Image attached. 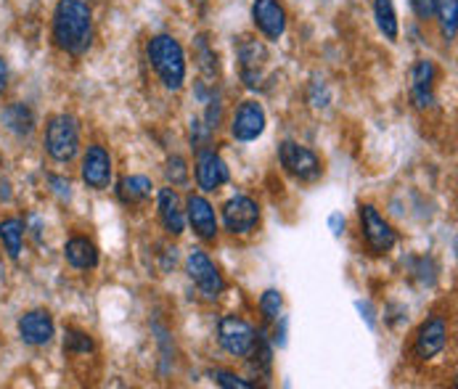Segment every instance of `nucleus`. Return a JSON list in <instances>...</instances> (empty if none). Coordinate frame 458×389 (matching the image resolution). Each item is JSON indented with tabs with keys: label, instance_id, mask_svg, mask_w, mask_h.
Here are the masks:
<instances>
[{
	"label": "nucleus",
	"instance_id": "obj_4",
	"mask_svg": "<svg viewBox=\"0 0 458 389\" xmlns=\"http://www.w3.org/2000/svg\"><path fill=\"white\" fill-rule=\"evenodd\" d=\"M278 162H281L284 173L300 183H316L324 175L321 156L313 148L300 146L297 140H284L278 146Z\"/></svg>",
	"mask_w": 458,
	"mask_h": 389
},
{
	"label": "nucleus",
	"instance_id": "obj_27",
	"mask_svg": "<svg viewBox=\"0 0 458 389\" xmlns=\"http://www.w3.org/2000/svg\"><path fill=\"white\" fill-rule=\"evenodd\" d=\"M167 181L173 183V186H183L186 181H189V167H186V159L183 156H170L167 159Z\"/></svg>",
	"mask_w": 458,
	"mask_h": 389
},
{
	"label": "nucleus",
	"instance_id": "obj_15",
	"mask_svg": "<svg viewBox=\"0 0 458 389\" xmlns=\"http://www.w3.org/2000/svg\"><path fill=\"white\" fill-rule=\"evenodd\" d=\"M435 82H437V66L429 59H419L411 69V101L416 109H429L435 104Z\"/></svg>",
	"mask_w": 458,
	"mask_h": 389
},
{
	"label": "nucleus",
	"instance_id": "obj_30",
	"mask_svg": "<svg viewBox=\"0 0 458 389\" xmlns=\"http://www.w3.org/2000/svg\"><path fill=\"white\" fill-rule=\"evenodd\" d=\"M411 5H413V13H416L421 21H429V19H435V16H437V5H435V0H411Z\"/></svg>",
	"mask_w": 458,
	"mask_h": 389
},
{
	"label": "nucleus",
	"instance_id": "obj_14",
	"mask_svg": "<svg viewBox=\"0 0 458 389\" xmlns=\"http://www.w3.org/2000/svg\"><path fill=\"white\" fill-rule=\"evenodd\" d=\"M252 21H255L258 32L267 40H281L286 32V11L278 0H255Z\"/></svg>",
	"mask_w": 458,
	"mask_h": 389
},
{
	"label": "nucleus",
	"instance_id": "obj_8",
	"mask_svg": "<svg viewBox=\"0 0 458 389\" xmlns=\"http://www.w3.org/2000/svg\"><path fill=\"white\" fill-rule=\"evenodd\" d=\"M255 336H258V331L239 316H223L217 324V342L228 355L247 358L255 344Z\"/></svg>",
	"mask_w": 458,
	"mask_h": 389
},
{
	"label": "nucleus",
	"instance_id": "obj_18",
	"mask_svg": "<svg viewBox=\"0 0 458 389\" xmlns=\"http://www.w3.org/2000/svg\"><path fill=\"white\" fill-rule=\"evenodd\" d=\"M157 207H159V220H162L165 231L170 236H181L186 231V209L181 204L178 191L175 189H159Z\"/></svg>",
	"mask_w": 458,
	"mask_h": 389
},
{
	"label": "nucleus",
	"instance_id": "obj_21",
	"mask_svg": "<svg viewBox=\"0 0 458 389\" xmlns=\"http://www.w3.org/2000/svg\"><path fill=\"white\" fill-rule=\"evenodd\" d=\"M114 191H117V199L125 207H138V204H143V201L151 199L154 183L146 175H125V178H120V183H117Z\"/></svg>",
	"mask_w": 458,
	"mask_h": 389
},
{
	"label": "nucleus",
	"instance_id": "obj_12",
	"mask_svg": "<svg viewBox=\"0 0 458 389\" xmlns=\"http://www.w3.org/2000/svg\"><path fill=\"white\" fill-rule=\"evenodd\" d=\"M267 125V117H265V109L258 101H242V106L236 109L233 120H231V135L239 140V143H250V140H258Z\"/></svg>",
	"mask_w": 458,
	"mask_h": 389
},
{
	"label": "nucleus",
	"instance_id": "obj_20",
	"mask_svg": "<svg viewBox=\"0 0 458 389\" xmlns=\"http://www.w3.org/2000/svg\"><path fill=\"white\" fill-rule=\"evenodd\" d=\"M64 259L74 270H93L98 265V249L88 236H72L64 244Z\"/></svg>",
	"mask_w": 458,
	"mask_h": 389
},
{
	"label": "nucleus",
	"instance_id": "obj_19",
	"mask_svg": "<svg viewBox=\"0 0 458 389\" xmlns=\"http://www.w3.org/2000/svg\"><path fill=\"white\" fill-rule=\"evenodd\" d=\"M3 125L11 130L13 135H19V138H27V135H32L35 128H38V117H35V112H32V106L30 104H24V101H13V104H8L5 109H3Z\"/></svg>",
	"mask_w": 458,
	"mask_h": 389
},
{
	"label": "nucleus",
	"instance_id": "obj_16",
	"mask_svg": "<svg viewBox=\"0 0 458 389\" xmlns=\"http://www.w3.org/2000/svg\"><path fill=\"white\" fill-rule=\"evenodd\" d=\"M239 66H242V77L250 88H258L262 80V69L267 64V51L260 40L255 38H242L239 40Z\"/></svg>",
	"mask_w": 458,
	"mask_h": 389
},
{
	"label": "nucleus",
	"instance_id": "obj_25",
	"mask_svg": "<svg viewBox=\"0 0 458 389\" xmlns=\"http://www.w3.org/2000/svg\"><path fill=\"white\" fill-rule=\"evenodd\" d=\"M281 310H284V297H281V292H278V289H267V292H262V297H260L262 318H265L267 324H276V321L281 318Z\"/></svg>",
	"mask_w": 458,
	"mask_h": 389
},
{
	"label": "nucleus",
	"instance_id": "obj_23",
	"mask_svg": "<svg viewBox=\"0 0 458 389\" xmlns=\"http://www.w3.org/2000/svg\"><path fill=\"white\" fill-rule=\"evenodd\" d=\"M374 16H377V27L379 32L394 43L400 38V21H397V11H394L393 0H377L374 3Z\"/></svg>",
	"mask_w": 458,
	"mask_h": 389
},
{
	"label": "nucleus",
	"instance_id": "obj_9",
	"mask_svg": "<svg viewBox=\"0 0 458 389\" xmlns=\"http://www.w3.org/2000/svg\"><path fill=\"white\" fill-rule=\"evenodd\" d=\"M80 175L85 181L88 189L93 191H106L109 183H112V175H114V167H112V154L93 143L88 146V151L82 154V165H80Z\"/></svg>",
	"mask_w": 458,
	"mask_h": 389
},
{
	"label": "nucleus",
	"instance_id": "obj_6",
	"mask_svg": "<svg viewBox=\"0 0 458 389\" xmlns=\"http://www.w3.org/2000/svg\"><path fill=\"white\" fill-rule=\"evenodd\" d=\"M260 223V204L252 196L236 194L223 204V225L233 236H247Z\"/></svg>",
	"mask_w": 458,
	"mask_h": 389
},
{
	"label": "nucleus",
	"instance_id": "obj_5",
	"mask_svg": "<svg viewBox=\"0 0 458 389\" xmlns=\"http://www.w3.org/2000/svg\"><path fill=\"white\" fill-rule=\"evenodd\" d=\"M186 273L189 278L194 281V286L199 289V294L204 300H217L223 292H225V278L223 273L217 270V265L209 259L207 252L194 249L189 258H186Z\"/></svg>",
	"mask_w": 458,
	"mask_h": 389
},
{
	"label": "nucleus",
	"instance_id": "obj_3",
	"mask_svg": "<svg viewBox=\"0 0 458 389\" xmlns=\"http://www.w3.org/2000/svg\"><path fill=\"white\" fill-rule=\"evenodd\" d=\"M46 151L59 165H69L80 154V123L72 114H56L48 120Z\"/></svg>",
	"mask_w": 458,
	"mask_h": 389
},
{
	"label": "nucleus",
	"instance_id": "obj_29",
	"mask_svg": "<svg viewBox=\"0 0 458 389\" xmlns=\"http://www.w3.org/2000/svg\"><path fill=\"white\" fill-rule=\"evenodd\" d=\"M197 59H199V66H201L207 74H215V72H217V56H215V51L207 46V40H204V38H199L197 40Z\"/></svg>",
	"mask_w": 458,
	"mask_h": 389
},
{
	"label": "nucleus",
	"instance_id": "obj_13",
	"mask_svg": "<svg viewBox=\"0 0 458 389\" xmlns=\"http://www.w3.org/2000/svg\"><path fill=\"white\" fill-rule=\"evenodd\" d=\"M448 344V324L440 316L427 318L416 331V342H413V352L421 360H429L435 355H440Z\"/></svg>",
	"mask_w": 458,
	"mask_h": 389
},
{
	"label": "nucleus",
	"instance_id": "obj_1",
	"mask_svg": "<svg viewBox=\"0 0 458 389\" xmlns=\"http://www.w3.org/2000/svg\"><path fill=\"white\" fill-rule=\"evenodd\" d=\"M51 38L69 56L88 54L93 43V11L85 0H59L51 19Z\"/></svg>",
	"mask_w": 458,
	"mask_h": 389
},
{
	"label": "nucleus",
	"instance_id": "obj_33",
	"mask_svg": "<svg viewBox=\"0 0 458 389\" xmlns=\"http://www.w3.org/2000/svg\"><path fill=\"white\" fill-rule=\"evenodd\" d=\"M0 167H3V159H0Z\"/></svg>",
	"mask_w": 458,
	"mask_h": 389
},
{
	"label": "nucleus",
	"instance_id": "obj_11",
	"mask_svg": "<svg viewBox=\"0 0 458 389\" xmlns=\"http://www.w3.org/2000/svg\"><path fill=\"white\" fill-rule=\"evenodd\" d=\"M186 225L194 228L201 241H215L220 228H217V215L215 207L209 204V199H204L201 194L186 196Z\"/></svg>",
	"mask_w": 458,
	"mask_h": 389
},
{
	"label": "nucleus",
	"instance_id": "obj_10",
	"mask_svg": "<svg viewBox=\"0 0 458 389\" xmlns=\"http://www.w3.org/2000/svg\"><path fill=\"white\" fill-rule=\"evenodd\" d=\"M197 186L201 191L212 194L217 189H223L228 181H231V170L225 165V159L212 151V148H201L197 156Z\"/></svg>",
	"mask_w": 458,
	"mask_h": 389
},
{
	"label": "nucleus",
	"instance_id": "obj_26",
	"mask_svg": "<svg viewBox=\"0 0 458 389\" xmlns=\"http://www.w3.org/2000/svg\"><path fill=\"white\" fill-rule=\"evenodd\" d=\"M93 350V339L85 331H74L69 328L64 339V352H90Z\"/></svg>",
	"mask_w": 458,
	"mask_h": 389
},
{
	"label": "nucleus",
	"instance_id": "obj_32",
	"mask_svg": "<svg viewBox=\"0 0 458 389\" xmlns=\"http://www.w3.org/2000/svg\"><path fill=\"white\" fill-rule=\"evenodd\" d=\"M191 3H207V0H191Z\"/></svg>",
	"mask_w": 458,
	"mask_h": 389
},
{
	"label": "nucleus",
	"instance_id": "obj_31",
	"mask_svg": "<svg viewBox=\"0 0 458 389\" xmlns=\"http://www.w3.org/2000/svg\"><path fill=\"white\" fill-rule=\"evenodd\" d=\"M8 90V64H5V59L0 56V96Z\"/></svg>",
	"mask_w": 458,
	"mask_h": 389
},
{
	"label": "nucleus",
	"instance_id": "obj_28",
	"mask_svg": "<svg viewBox=\"0 0 458 389\" xmlns=\"http://www.w3.org/2000/svg\"><path fill=\"white\" fill-rule=\"evenodd\" d=\"M212 379H215V385H220V387L225 389H252L255 385L252 382H247V379H242V376H236V374H231V371H212Z\"/></svg>",
	"mask_w": 458,
	"mask_h": 389
},
{
	"label": "nucleus",
	"instance_id": "obj_7",
	"mask_svg": "<svg viewBox=\"0 0 458 389\" xmlns=\"http://www.w3.org/2000/svg\"><path fill=\"white\" fill-rule=\"evenodd\" d=\"M360 231H363V241L374 255H387L397 241L394 228L382 217V212L374 204H360Z\"/></svg>",
	"mask_w": 458,
	"mask_h": 389
},
{
	"label": "nucleus",
	"instance_id": "obj_17",
	"mask_svg": "<svg viewBox=\"0 0 458 389\" xmlns=\"http://www.w3.org/2000/svg\"><path fill=\"white\" fill-rule=\"evenodd\" d=\"M54 334H56V326L48 310H30L19 318V336L24 344L43 347L54 339Z\"/></svg>",
	"mask_w": 458,
	"mask_h": 389
},
{
	"label": "nucleus",
	"instance_id": "obj_24",
	"mask_svg": "<svg viewBox=\"0 0 458 389\" xmlns=\"http://www.w3.org/2000/svg\"><path fill=\"white\" fill-rule=\"evenodd\" d=\"M435 5H437V16L435 19H440V27H443L445 40H454L456 38L458 0H435Z\"/></svg>",
	"mask_w": 458,
	"mask_h": 389
},
{
	"label": "nucleus",
	"instance_id": "obj_2",
	"mask_svg": "<svg viewBox=\"0 0 458 389\" xmlns=\"http://www.w3.org/2000/svg\"><path fill=\"white\" fill-rule=\"evenodd\" d=\"M148 62L167 90H181L186 82V51L173 35H154L148 40Z\"/></svg>",
	"mask_w": 458,
	"mask_h": 389
},
{
	"label": "nucleus",
	"instance_id": "obj_22",
	"mask_svg": "<svg viewBox=\"0 0 458 389\" xmlns=\"http://www.w3.org/2000/svg\"><path fill=\"white\" fill-rule=\"evenodd\" d=\"M0 244L8 252L11 259L21 258V247H24V223L19 217H5L0 220Z\"/></svg>",
	"mask_w": 458,
	"mask_h": 389
}]
</instances>
